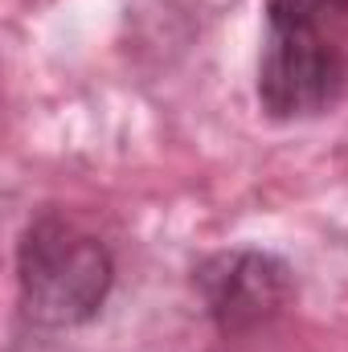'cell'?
I'll list each match as a JSON object with an SVG mask.
<instances>
[{"mask_svg":"<svg viewBox=\"0 0 348 352\" xmlns=\"http://www.w3.org/2000/svg\"><path fill=\"white\" fill-rule=\"evenodd\" d=\"M115 287L111 250L58 213L29 221L17 246L21 311L37 332H70L98 316Z\"/></svg>","mask_w":348,"mask_h":352,"instance_id":"1","label":"cell"},{"mask_svg":"<svg viewBox=\"0 0 348 352\" xmlns=\"http://www.w3.org/2000/svg\"><path fill=\"white\" fill-rule=\"evenodd\" d=\"M336 16L266 0L259 58V107L270 119H312L332 111L348 90V58L328 33Z\"/></svg>","mask_w":348,"mask_h":352,"instance_id":"2","label":"cell"},{"mask_svg":"<svg viewBox=\"0 0 348 352\" xmlns=\"http://www.w3.org/2000/svg\"><path fill=\"white\" fill-rule=\"evenodd\" d=\"M193 287L221 336H250L283 316L295 295L291 266L266 250H221L197 266Z\"/></svg>","mask_w":348,"mask_h":352,"instance_id":"3","label":"cell"},{"mask_svg":"<svg viewBox=\"0 0 348 352\" xmlns=\"http://www.w3.org/2000/svg\"><path fill=\"white\" fill-rule=\"evenodd\" d=\"M12 352H70V349H58V344H50V340H17Z\"/></svg>","mask_w":348,"mask_h":352,"instance_id":"4","label":"cell"}]
</instances>
